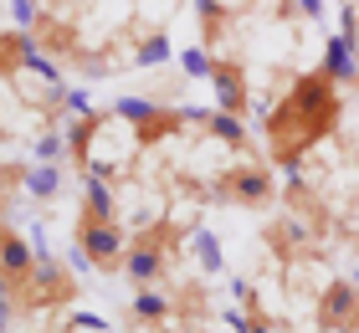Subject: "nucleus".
<instances>
[{"instance_id": "obj_1", "label": "nucleus", "mask_w": 359, "mask_h": 333, "mask_svg": "<svg viewBox=\"0 0 359 333\" xmlns=\"http://www.w3.org/2000/svg\"><path fill=\"white\" fill-rule=\"evenodd\" d=\"M339 128V82L323 72H303L292 77L287 97L267 113V144H272V159L283 170H298V159L313 149L318 139H329Z\"/></svg>"}, {"instance_id": "obj_2", "label": "nucleus", "mask_w": 359, "mask_h": 333, "mask_svg": "<svg viewBox=\"0 0 359 333\" xmlns=\"http://www.w3.org/2000/svg\"><path fill=\"white\" fill-rule=\"evenodd\" d=\"M180 241V231L170 221H159L149 231H139V236H128V252H123V277L134 282V287H154L159 277L170 272V246Z\"/></svg>"}, {"instance_id": "obj_3", "label": "nucleus", "mask_w": 359, "mask_h": 333, "mask_svg": "<svg viewBox=\"0 0 359 333\" xmlns=\"http://www.w3.org/2000/svg\"><path fill=\"white\" fill-rule=\"evenodd\" d=\"M15 297H21V308H62V303L77 297V282H72V272L52 252H36V266H31L26 287Z\"/></svg>"}, {"instance_id": "obj_4", "label": "nucleus", "mask_w": 359, "mask_h": 333, "mask_svg": "<svg viewBox=\"0 0 359 333\" xmlns=\"http://www.w3.org/2000/svg\"><path fill=\"white\" fill-rule=\"evenodd\" d=\"M77 252H83L88 266H97V272H123V231L118 221H88V215H77Z\"/></svg>"}, {"instance_id": "obj_5", "label": "nucleus", "mask_w": 359, "mask_h": 333, "mask_svg": "<svg viewBox=\"0 0 359 333\" xmlns=\"http://www.w3.org/2000/svg\"><path fill=\"white\" fill-rule=\"evenodd\" d=\"M272 195H277V185H272V170L267 164H231L221 179H216V200H226V205H272Z\"/></svg>"}, {"instance_id": "obj_6", "label": "nucleus", "mask_w": 359, "mask_h": 333, "mask_svg": "<svg viewBox=\"0 0 359 333\" xmlns=\"http://www.w3.org/2000/svg\"><path fill=\"white\" fill-rule=\"evenodd\" d=\"M113 118H123L128 128H134L139 144H154V139H165V133H175L180 123H185L180 108L149 103V97H118V103H113Z\"/></svg>"}, {"instance_id": "obj_7", "label": "nucleus", "mask_w": 359, "mask_h": 333, "mask_svg": "<svg viewBox=\"0 0 359 333\" xmlns=\"http://www.w3.org/2000/svg\"><path fill=\"white\" fill-rule=\"evenodd\" d=\"M318 328H359V282H329L318 297Z\"/></svg>"}, {"instance_id": "obj_8", "label": "nucleus", "mask_w": 359, "mask_h": 333, "mask_svg": "<svg viewBox=\"0 0 359 333\" xmlns=\"http://www.w3.org/2000/svg\"><path fill=\"white\" fill-rule=\"evenodd\" d=\"M210 88H216V103H221V113H236V118H241V113H247L252 108V88H247V72H241V67L236 62H210Z\"/></svg>"}, {"instance_id": "obj_9", "label": "nucleus", "mask_w": 359, "mask_h": 333, "mask_svg": "<svg viewBox=\"0 0 359 333\" xmlns=\"http://www.w3.org/2000/svg\"><path fill=\"white\" fill-rule=\"evenodd\" d=\"M31 266H36V246H31L26 236H15V231L0 221V277H6L11 287L21 292L26 277H31Z\"/></svg>"}, {"instance_id": "obj_10", "label": "nucleus", "mask_w": 359, "mask_h": 333, "mask_svg": "<svg viewBox=\"0 0 359 333\" xmlns=\"http://www.w3.org/2000/svg\"><path fill=\"white\" fill-rule=\"evenodd\" d=\"M323 72H329L334 82H359V52H354L349 31L329 36V46H323Z\"/></svg>"}, {"instance_id": "obj_11", "label": "nucleus", "mask_w": 359, "mask_h": 333, "mask_svg": "<svg viewBox=\"0 0 359 333\" xmlns=\"http://www.w3.org/2000/svg\"><path fill=\"white\" fill-rule=\"evenodd\" d=\"M113 118V113H77V123H67V159L77 164V170H88V149H93V139H97V128H103Z\"/></svg>"}, {"instance_id": "obj_12", "label": "nucleus", "mask_w": 359, "mask_h": 333, "mask_svg": "<svg viewBox=\"0 0 359 333\" xmlns=\"http://www.w3.org/2000/svg\"><path fill=\"white\" fill-rule=\"evenodd\" d=\"M83 215L88 221H118V200H113L103 175H83Z\"/></svg>"}, {"instance_id": "obj_13", "label": "nucleus", "mask_w": 359, "mask_h": 333, "mask_svg": "<svg viewBox=\"0 0 359 333\" xmlns=\"http://www.w3.org/2000/svg\"><path fill=\"white\" fill-rule=\"evenodd\" d=\"M128 318H134L139 328H159V323L170 318V297L159 292V287H139L134 303H128Z\"/></svg>"}, {"instance_id": "obj_14", "label": "nucleus", "mask_w": 359, "mask_h": 333, "mask_svg": "<svg viewBox=\"0 0 359 333\" xmlns=\"http://www.w3.org/2000/svg\"><path fill=\"white\" fill-rule=\"evenodd\" d=\"M21 185L31 190V195H36V200H52L57 190H62V164H26V170H21Z\"/></svg>"}, {"instance_id": "obj_15", "label": "nucleus", "mask_w": 359, "mask_h": 333, "mask_svg": "<svg viewBox=\"0 0 359 333\" xmlns=\"http://www.w3.org/2000/svg\"><path fill=\"white\" fill-rule=\"evenodd\" d=\"M267 236H272L277 252H303V246L313 241V231H308V226L298 221V215H287V221H277V226L267 231Z\"/></svg>"}, {"instance_id": "obj_16", "label": "nucleus", "mask_w": 359, "mask_h": 333, "mask_svg": "<svg viewBox=\"0 0 359 333\" xmlns=\"http://www.w3.org/2000/svg\"><path fill=\"white\" fill-rule=\"evenodd\" d=\"M31 154H36L41 164H57V159H67V128L46 123V133H36V144H31Z\"/></svg>"}, {"instance_id": "obj_17", "label": "nucleus", "mask_w": 359, "mask_h": 333, "mask_svg": "<svg viewBox=\"0 0 359 333\" xmlns=\"http://www.w3.org/2000/svg\"><path fill=\"white\" fill-rule=\"evenodd\" d=\"M134 67H165L170 62V36L165 31H154V36H144L139 46H134V57H128Z\"/></svg>"}, {"instance_id": "obj_18", "label": "nucleus", "mask_w": 359, "mask_h": 333, "mask_svg": "<svg viewBox=\"0 0 359 333\" xmlns=\"http://www.w3.org/2000/svg\"><path fill=\"white\" fill-rule=\"evenodd\" d=\"M190 246H195V261H201L205 272H221V241H216V231H195Z\"/></svg>"}, {"instance_id": "obj_19", "label": "nucleus", "mask_w": 359, "mask_h": 333, "mask_svg": "<svg viewBox=\"0 0 359 333\" xmlns=\"http://www.w3.org/2000/svg\"><path fill=\"white\" fill-rule=\"evenodd\" d=\"M210 62H216V57H210L205 46H190V52H180V72L195 77V82H205L210 77Z\"/></svg>"}, {"instance_id": "obj_20", "label": "nucleus", "mask_w": 359, "mask_h": 333, "mask_svg": "<svg viewBox=\"0 0 359 333\" xmlns=\"http://www.w3.org/2000/svg\"><path fill=\"white\" fill-rule=\"evenodd\" d=\"M221 21H226L221 0H201V31H205V41H221Z\"/></svg>"}, {"instance_id": "obj_21", "label": "nucleus", "mask_w": 359, "mask_h": 333, "mask_svg": "<svg viewBox=\"0 0 359 333\" xmlns=\"http://www.w3.org/2000/svg\"><path fill=\"white\" fill-rule=\"evenodd\" d=\"M15 308H21V297H15V287L6 277H0V328H11V318H15Z\"/></svg>"}, {"instance_id": "obj_22", "label": "nucleus", "mask_w": 359, "mask_h": 333, "mask_svg": "<svg viewBox=\"0 0 359 333\" xmlns=\"http://www.w3.org/2000/svg\"><path fill=\"white\" fill-rule=\"evenodd\" d=\"M21 170H26V164H6V159H0V205L11 200L15 185H21Z\"/></svg>"}, {"instance_id": "obj_23", "label": "nucleus", "mask_w": 359, "mask_h": 333, "mask_svg": "<svg viewBox=\"0 0 359 333\" xmlns=\"http://www.w3.org/2000/svg\"><path fill=\"white\" fill-rule=\"evenodd\" d=\"M11 11H15V26H21V31H31V26H36V21H41V11H36V0H11Z\"/></svg>"}, {"instance_id": "obj_24", "label": "nucleus", "mask_w": 359, "mask_h": 333, "mask_svg": "<svg viewBox=\"0 0 359 333\" xmlns=\"http://www.w3.org/2000/svg\"><path fill=\"white\" fill-rule=\"evenodd\" d=\"M67 328H72V333H103L108 323H103V318H97V313H77V318H72Z\"/></svg>"}, {"instance_id": "obj_25", "label": "nucleus", "mask_w": 359, "mask_h": 333, "mask_svg": "<svg viewBox=\"0 0 359 333\" xmlns=\"http://www.w3.org/2000/svg\"><path fill=\"white\" fill-rule=\"evenodd\" d=\"M67 113H93V103H88V93L83 88H67V103H62Z\"/></svg>"}, {"instance_id": "obj_26", "label": "nucleus", "mask_w": 359, "mask_h": 333, "mask_svg": "<svg viewBox=\"0 0 359 333\" xmlns=\"http://www.w3.org/2000/svg\"><path fill=\"white\" fill-rule=\"evenodd\" d=\"M298 11L308 15V21H318V15H323V0H298Z\"/></svg>"}, {"instance_id": "obj_27", "label": "nucleus", "mask_w": 359, "mask_h": 333, "mask_svg": "<svg viewBox=\"0 0 359 333\" xmlns=\"http://www.w3.org/2000/svg\"><path fill=\"white\" fill-rule=\"evenodd\" d=\"M334 333H359V328H334Z\"/></svg>"}]
</instances>
